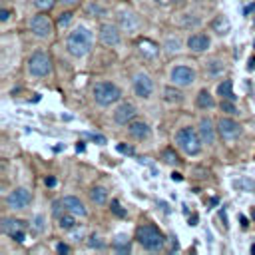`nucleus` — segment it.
I'll list each match as a JSON object with an SVG mask.
<instances>
[{
	"label": "nucleus",
	"instance_id": "obj_31",
	"mask_svg": "<svg viewBox=\"0 0 255 255\" xmlns=\"http://www.w3.org/2000/svg\"><path fill=\"white\" fill-rule=\"evenodd\" d=\"M110 209H112V213H114V215H118V217H126V215H128V211H126V209L120 205V201H116V199L112 201Z\"/></svg>",
	"mask_w": 255,
	"mask_h": 255
},
{
	"label": "nucleus",
	"instance_id": "obj_50",
	"mask_svg": "<svg viewBox=\"0 0 255 255\" xmlns=\"http://www.w3.org/2000/svg\"><path fill=\"white\" fill-rule=\"evenodd\" d=\"M239 221H241V225H243V227H245V229H247V227H249V223H247V219H245V217H243V215H241V217H239Z\"/></svg>",
	"mask_w": 255,
	"mask_h": 255
},
{
	"label": "nucleus",
	"instance_id": "obj_34",
	"mask_svg": "<svg viewBox=\"0 0 255 255\" xmlns=\"http://www.w3.org/2000/svg\"><path fill=\"white\" fill-rule=\"evenodd\" d=\"M84 137H88V139H92V141H96V143H106V137H104L102 133H92V131H84Z\"/></svg>",
	"mask_w": 255,
	"mask_h": 255
},
{
	"label": "nucleus",
	"instance_id": "obj_12",
	"mask_svg": "<svg viewBox=\"0 0 255 255\" xmlns=\"http://www.w3.org/2000/svg\"><path fill=\"white\" fill-rule=\"evenodd\" d=\"M133 92H135V96H139V98H149V96H151V92H153V82H151V78H149L145 72L135 74V78H133Z\"/></svg>",
	"mask_w": 255,
	"mask_h": 255
},
{
	"label": "nucleus",
	"instance_id": "obj_8",
	"mask_svg": "<svg viewBox=\"0 0 255 255\" xmlns=\"http://www.w3.org/2000/svg\"><path fill=\"white\" fill-rule=\"evenodd\" d=\"M217 133L227 139V141H233L241 135V126L233 120V118H219L217 120Z\"/></svg>",
	"mask_w": 255,
	"mask_h": 255
},
{
	"label": "nucleus",
	"instance_id": "obj_11",
	"mask_svg": "<svg viewBox=\"0 0 255 255\" xmlns=\"http://www.w3.org/2000/svg\"><path fill=\"white\" fill-rule=\"evenodd\" d=\"M135 116H137L135 106L129 104V102H124V104H120V106L116 108V112H114V122L120 124V126H128L129 122L135 120Z\"/></svg>",
	"mask_w": 255,
	"mask_h": 255
},
{
	"label": "nucleus",
	"instance_id": "obj_26",
	"mask_svg": "<svg viewBox=\"0 0 255 255\" xmlns=\"http://www.w3.org/2000/svg\"><path fill=\"white\" fill-rule=\"evenodd\" d=\"M112 247H114V251H118V253H129V237H128V235H118V237L114 239Z\"/></svg>",
	"mask_w": 255,
	"mask_h": 255
},
{
	"label": "nucleus",
	"instance_id": "obj_23",
	"mask_svg": "<svg viewBox=\"0 0 255 255\" xmlns=\"http://www.w3.org/2000/svg\"><path fill=\"white\" fill-rule=\"evenodd\" d=\"M58 225H60V229H64V231H72L78 223H76V215L74 213H70V211H64L60 217H58Z\"/></svg>",
	"mask_w": 255,
	"mask_h": 255
},
{
	"label": "nucleus",
	"instance_id": "obj_48",
	"mask_svg": "<svg viewBox=\"0 0 255 255\" xmlns=\"http://www.w3.org/2000/svg\"><path fill=\"white\" fill-rule=\"evenodd\" d=\"M253 10H255V2H253V4H249V6H247L243 12H245V14H249V12H253Z\"/></svg>",
	"mask_w": 255,
	"mask_h": 255
},
{
	"label": "nucleus",
	"instance_id": "obj_1",
	"mask_svg": "<svg viewBox=\"0 0 255 255\" xmlns=\"http://www.w3.org/2000/svg\"><path fill=\"white\" fill-rule=\"evenodd\" d=\"M92 42L94 36L86 26H76L66 40V50L74 56V58H84L90 50H92Z\"/></svg>",
	"mask_w": 255,
	"mask_h": 255
},
{
	"label": "nucleus",
	"instance_id": "obj_24",
	"mask_svg": "<svg viewBox=\"0 0 255 255\" xmlns=\"http://www.w3.org/2000/svg\"><path fill=\"white\" fill-rule=\"evenodd\" d=\"M90 199H92L96 205H104V203L108 201V191H106L104 187L96 185V187L90 189Z\"/></svg>",
	"mask_w": 255,
	"mask_h": 255
},
{
	"label": "nucleus",
	"instance_id": "obj_30",
	"mask_svg": "<svg viewBox=\"0 0 255 255\" xmlns=\"http://www.w3.org/2000/svg\"><path fill=\"white\" fill-rule=\"evenodd\" d=\"M72 12H62L60 16H58V28H66L70 22H72Z\"/></svg>",
	"mask_w": 255,
	"mask_h": 255
},
{
	"label": "nucleus",
	"instance_id": "obj_10",
	"mask_svg": "<svg viewBox=\"0 0 255 255\" xmlns=\"http://www.w3.org/2000/svg\"><path fill=\"white\" fill-rule=\"evenodd\" d=\"M98 36H100V42L104 44V46H118L120 44V30H118V26H114V24H110V22H104V24H100V28H98Z\"/></svg>",
	"mask_w": 255,
	"mask_h": 255
},
{
	"label": "nucleus",
	"instance_id": "obj_47",
	"mask_svg": "<svg viewBox=\"0 0 255 255\" xmlns=\"http://www.w3.org/2000/svg\"><path fill=\"white\" fill-rule=\"evenodd\" d=\"M171 179H173V181H181L183 177H181V173H175V171H173V173H171Z\"/></svg>",
	"mask_w": 255,
	"mask_h": 255
},
{
	"label": "nucleus",
	"instance_id": "obj_42",
	"mask_svg": "<svg viewBox=\"0 0 255 255\" xmlns=\"http://www.w3.org/2000/svg\"><path fill=\"white\" fill-rule=\"evenodd\" d=\"M8 18H10V12H8L6 8H0V20H2V22H6Z\"/></svg>",
	"mask_w": 255,
	"mask_h": 255
},
{
	"label": "nucleus",
	"instance_id": "obj_49",
	"mask_svg": "<svg viewBox=\"0 0 255 255\" xmlns=\"http://www.w3.org/2000/svg\"><path fill=\"white\" fill-rule=\"evenodd\" d=\"M58 2H62V4H66V6H72V4H76L78 0H58Z\"/></svg>",
	"mask_w": 255,
	"mask_h": 255
},
{
	"label": "nucleus",
	"instance_id": "obj_3",
	"mask_svg": "<svg viewBox=\"0 0 255 255\" xmlns=\"http://www.w3.org/2000/svg\"><path fill=\"white\" fill-rule=\"evenodd\" d=\"M175 143H177V147H179L183 153H187V155H197V153L201 151L203 139H201L199 131H195L193 128H181V129L175 133Z\"/></svg>",
	"mask_w": 255,
	"mask_h": 255
},
{
	"label": "nucleus",
	"instance_id": "obj_4",
	"mask_svg": "<svg viewBox=\"0 0 255 255\" xmlns=\"http://www.w3.org/2000/svg\"><path fill=\"white\" fill-rule=\"evenodd\" d=\"M92 94H94V102L98 106H112L122 98L120 88L116 84H112V82H98L94 86Z\"/></svg>",
	"mask_w": 255,
	"mask_h": 255
},
{
	"label": "nucleus",
	"instance_id": "obj_54",
	"mask_svg": "<svg viewBox=\"0 0 255 255\" xmlns=\"http://www.w3.org/2000/svg\"><path fill=\"white\" fill-rule=\"evenodd\" d=\"M253 219H255V209H253Z\"/></svg>",
	"mask_w": 255,
	"mask_h": 255
},
{
	"label": "nucleus",
	"instance_id": "obj_14",
	"mask_svg": "<svg viewBox=\"0 0 255 255\" xmlns=\"http://www.w3.org/2000/svg\"><path fill=\"white\" fill-rule=\"evenodd\" d=\"M137 52L145 58V60H153L159 54V44H155L149 38H139L137 40Z\"/></svg>",
	"mask_w": 255,
	"mask_h": 255
},
{
	"label": "nucleus",
	"instance_id": "obj_39",
	"mask_svg": "<svg viewBox=\"0 0 255 255\" xmlns=\"http://www.w3.org/2000/svg\"><path fill=\"white\" fill-rule=\"evenodd\" d=\"M10 237H12L16 243H24V239H26V235H24V229H22V231H16V233H14V235H10Z\"/></svg>",
	"mask_w": 255,
	"mask_h": 255
},
{
	"label": "nucleus",
	"instance_id": "obj_44",
	"mask_svg": "<svg viewBox=\"0 0 255 255\" xmlns=\"http://www.w3.org/2000/svg\"><path fill=\"white\" fill-rule=\"evenodd\" d=\"M44 181H46V185H48V187H54V185H56V179H54V177H46Z\"/></svg>",
	"mask_w": 255,
	"mask_h": 255
},
{
	"label": "nucleus",
	"instance_id": "obj_27",
	"mask_svg": "<svg viewBox=\"0 0 255 255\" xmlns=\"http://www.w3.org/2000/svg\"><path fill=\"white\" fill-rule=\"evenodd\" d=\"M161 159H163L165 163H169V165H175V163H179V157H177V153H175L171 147H165V149L161 151Z\"/></svg>",
	"mask_w": 255,
	"mask_h": 255
},
{
	"label": "nucleus",
	"instance_id": "obj_52",
	"mask_svg": "<svg viewBox=\"0 0 255 255\" xmlns=\"http://www.w3.org/2000/svg\"><path fill=\"white\" fill-rule=\"evenodd\" d=\"M189 223H191V225H195V223H197V215H195V213L191 215V219H189Z\"/></svg>",
	"mask_w": 255,
	"mask_h": 255
},
{
	"label": "nucleus",
	"instance_id": "obj_38",
	"mask_svg": "<svg viewBox=\"0 0 255 255\" xmlns=\"http://www.w3.org/2000/svg\"><path fill=\"white\" fill-rule=\"evenodd\" d=\"M181 24H183V26H197V24H199V18H189V16H183V18H181Z\"/></svg>",
	"mask_w": 255,
	"mask_h": 255
},
{
	"label": "nucleus",
	"instance_id": "obj_40",
	"mask_svg": "<svg viewBox=\"0 0 255 255\" xmlns=\"http://www.w3.org/2000/svg\"><path fill=\"white\" fill-rule=\"evenodd\" d=\"M88 245H90V247H98V249H100V247H104V243H102V241H98V237H96V235H92V237H90Z\"/></svg>",
	"mask_w": 255,
	"mask_h": 255
},
{
	"label": "nucleus",
	"instance_id": "obj_18",
	"mask_svg": "<svg viewBox=\"0 0 255 255\" xmlns=\"http://www.w3.org/2000/svg\"><path fill=\"white\" fill-rule=\"evenodd\" d=\"M128 131H129V135L135 137V139H145V137L149 135V126H147L145 122L133 120V122L128 124Z\"/></svg>",
	"mask_w": 255,
	"mask_h": 255
},
{
	"label": "nucleus",
	"instance_id": "obj_43",
	"mask_svg": "<svg viewBox=\"0 0 255 255\" xmlns=\"http://www.w3.org/2000/svg\"><path fill=\"white\" fill-rule=\"evenodd\" d=\"M88 12H96V14H102V8L98 4H90L88 6Z\"/></svg>",
	"mask_w": 255,
	"mask_h": 255
},
{
	"label": "nucleus",
	"instance_id": "obj_9",
	"mask_svg": "<svg viewBox=\"0 0 255 255\" xmlns=\"http://www.w3.org/2000/svg\"><path fill=\"white\" fill-rule=\"evenodd\" d=\"M169 78H171V82H173L175 86L187 88V86H191V84L195 82V72H193V68H189V66H175V68L171 70Z\"/></svg>",
	"mask_w": 255,
	"mask_h": 255
},
{
	"label": "nucleus",
	"instance_id": "obj_16",
	"mask_svg": "<svg viewBox=\"0 0 255 255\" xmlns=\"http://www.w3.org/2000/svg\"><path fill=\"white\" fill-rule=\"evenodd\" d=\"M22 229H26V221H22V219L4 217L2 223H0V231L6 233V235H14L16 231H22Z\"/></svg>",
	"mask_w": 255,
	"mask_h": 255
},
{
	"label": "nucleus",
	"instance_id": "obj_25",
	"mask_svg": "<svg viewBox=\"0 0 255 255\" xmlns=\"http://www.w3.org/2000/svg\"><path fill=\"white\" fill-rule=\"evenodd\" d=\"M163 100L169 102V104H179V102L183 100V94H181L179 90L167 86V88H163Z\"/></svg>",
	"mask_w": 255,
	"mask_h": 255
},
{
	"label": "nucleus",
	"instance_id": "obj_28",
	"mask_svg": "<svg viewBox=\"0 0 255 255\" xmlns=\"http://www.w3.org/2000/svg\"><path fill=\"white\" fill-rule=\"evenodd\" d=\"M207 72H209L211 76L221 74V72H223V62H219V60H211V62L207 64Z\"/></svg>",
	"mask_w": 255,
	"mask_h": 255
},
{
	"label": "nucleus",
	"instance_id": "obj_45",
	"mask_svg": "<svg viewBox=\"0 0 255 255\" xmlns=\"http://www.w3.org/2000/svg\"><path fill=\"white\" fill-rule=\"evenodd\" d=\"M84 149H86V145H84V141H78V143H76V151L80 153V151H84Z\"/></svg>",
	"mask_w": 255,
	"mask_h": 255
},
{
	"label": "nucleus",
	"instance_id": "obj_55",
	"mask_svg": "<svg viewBox=\"0 0 255 255\" xmlns=\"http://www.w3.org/2000/svg\"><path fill=\"white\" fill-rule=\"evenodd\" d=\"M253 46H255V44H253Z\"/></svg>",
	"mask_w": 255,
	"mask_h": 255
},
{
	"label": "nucleus",
	"instance_id": "obj_53",
	"mask_svg": "<svg viewBox=\"0 0 255 255\" xmlns=\"http://www.w3.org/2000/svg\"><path fill=\"white\" fill-rule=\"evenodd\" d=\"M251 253H253V255H255V245H251Z\"/></svg>",
	"mask_w": 255,
	"mask_h": 255
},
{
	"label": "nucleus",
	"instance_id": "obj_46",
	"mask_svg": "<svg viewBox=\"0 0 255 255\" xmlns=\"http://www.w3.org/2000/svg\"><path fill=\"white\" fill-rule=\"evenodd\" d=\"M173 0H155V4H159V6H169Z\"/></svg>",
	"mask_w": 255,
	"mask_h": 255
},
{
	"label": "nucleus",
	"instance_id": "obj_32",
	"mask_svg": "<svg viewBox=\"0 0 255 255\" xmlns=\"http://www.w3.org/2000/svg\"><path fill=\"white\" fill-rule=\"evenodd\" d=\"M32 231L34 233H42L44 231V215H36L32 221Z\"/></svg>",
	"mask_w": 255,
	"mask_h": 255
},
{
	"label": "nucleus",
	"instance_id": "obj_36",
	"mask_svg": "<svg viewBox=\"0 0 255 255\" xmlns=\"http://www.w3.org/2000/svg\"><path fill=\"white\" fill-rule=\"evenodd\" d=\"M116 149H118L120 153H124V155H133V151H135V149H133L131 145H128V143H118Z\"/></svg>",
	"mask_w": 255,
	"mask_h": 255
},
{
	"label": "nucleus",
	"instance_id": "obj_13",
	"mask_svg": "<svg viewBox=\"0 0 255 255\" xmlns=\"http://www.w3.org/2000/svg\"><path fill=\"white\" fill-rule=\"evenodd\" d=\"M209 46H211V40H209V36H207V34L197 32V34H191V36L187 38V48H189L191 52H195V54L205 52Z\"/></svg>",
	"mask_w": 255,
	"mask_h": 255
},
{
	"label": "nucleus",
	"instance_id": "obj_51",
	"mask_svg": "<svg viewBox=\"0 0 255 255\" xmlns=\"http://www.w3.org/2000/svg\"><path fill=\"white\" fill-rule=\"evenodd\" d=\"M253 68H255V58H251L249 64H247V70H253Z\"/></svg>",
	"mask_w": 255,
	"mask_h": 255
},
{
	"label": "nucleus",
	"instance_id": "obj_41",
	"mask_svg": "<svg viewBox=\"0 0 255 255\" xmlns=\"http://www.w3.org/2000/svg\"><path fill=\"white\" fill-rule=\"evenodd\" d=\"M56 251L62 253V255H66V253H70V247H68L66 243H58V245H56Z\"/></svg>",
	"mask_w": 255,
	"mask_h": 255
},
{
	"label": "nucleus",
	"instance_id": "obj_19",
	"mask_svg": "<svg viewBox=\"0 0 255 255\" xmlns=\"http://www.w3.org/2000/svg\"><path fill=\"white\" fill-rule=\"evenodd\" d=\"M64 205H66V211H70V213H74V215H80V217H84L88 211H86V207H84V203L76 197V195H66L64 199Z\"/></svg>",
	"mask_w": 255,
	"mask_h": 255
},
{
	"label": "nucleus",
	"instance_id": "obj_7",
	"mask_svg": "<svg viewBox=\"0 0 255 255\" xmlns=\"http://www.w3.org/2000/svg\"><path fill=\"white\" fill-rule=\"evenodd\" d=\"M30 203H32V193L26 187H16L6 197V205L10 209H26Z\"/></svg>",
	"mask_w": 255,
	"mask_h": 255
},
{
	"label": "nucleus",
	"instance_id": "obj_22",
	"mask_svg": "<svg viewBox=\"0 0 255 255\" xmlns=\"http://www.w3.org/2000/svg\"><path fill=\"white\" fill-rule=\"evenodd\" d=\"M195 104H197V108H201V110H211V108L215 106V100H213V96H211L207 90H201V92L197 94V98H195Z\"/></svg>",
	"mask_w": 255,
	"mask_h": 255
},
{
	"label": "nucleus",
	"instance_id": "obj_17",
	"mask_svg": "<svg viewBox=\"0 0 255 255\" xmlns=\"http://www.w3.org/2000/svg\"><path fill=\"white\" fill-rule=\"evenodd\" d=\"M118 22H120V26H122L124 30H128V32H133V30H137V26H139V18H137L133 12H120V14H118Z\"/></svg>",
	"mask_w": 255,
	"mask_h": 255
},
{
	"label": "nucleus",
	"instance_id": "obj_33",
	"mask_svg": "<svg viewBox=\"0 0 255 255\" xmlns=\"http://www.w3.org/2000/svg\"><path fill=\"white\" fill-rule=\"evenodd\" d=\"M54 4H56V0H34V6H36L38 10H42V12L50 10Z\"/></svg>",
	"mask_w": 255,
	"mask_h": 255
},
{
	"label": "nucleus",
	"instance_id": "obj_5",
	"mask_svg": "<svg viewBox=\"0 0 255 255\" xmlns=\"http://www.w3.org/2000/svg\"><path fill=\"white\" fill-rule=\"evenodd\" d=\"M28 72L36 78H44L52 72V58L44 52V50H38L30 56L28 60Z\"/></svg>",
	"mask_w": 255,
	"mask_h": 255
},
{
	"label": "nucleus",
	"instance_id": "obj_6",
	"mask_svg": "<svg viewBox=\"0 0 255 255\" xmlns=\"http://www.w3.org/2000/svg\"><path fill=\"white\" fill-rule=\"evenodd\" d=\"M30 30H32V34H34L36 38L46 40V38L52 36L54 24H52V20H50L46 14L40 12V14H34V16L30 18Z\"/></svg>",
	"mask_w": 255,
	"mask_h": 255
},
{
	"label": "nucleus",
	"instance_id": "obj_2",
	"mask_svg": "<svg viewBox=\"0 0 255 255\" xmlns=\"http://www.w3.org/2000/svg\"><path fill=\"white\" fill-rule=\"evenodd\" d=\"M135 239L147 251H159V249H163V243H165V235L153 223L139 225L137 231H135Z\"/></svg>",
	"mask_w": 255,
	"mask_h": 255
},
{
	"label": "nucleus",
	"instance_id": "obj_37",
	"mask_svg": "<svg viewBox=\"0 0 255 255\" xmlns=\"http://www.w3.org/2000/svg\"><path fill=\"white\" fill-rule=\"evenodd\" d=\"M165 50H167L169 54L177 52V50H179V40H177V38H175V40H167V44H165Z\"/></svg>",
	"mask_w": 255,
	"mask_h": 255
},
{
	"label": "nucleus",
	"instance_id": "obj_20",
	"mask_svg": "<svg viewBox=\"0 0 255 255\" xmlns=\"http://www.w3.org/2000/svg\"><path fill=\"white\" fill-rule=\"evenodd\" d=\"M211 30H213L215 34H219V36H225V34L231 30V22H229V18L223 16V14L215 16L213 22H211Z\"/></svg>",
	"mask_w": 255,
	"mask_h": 255
},
{
	"label": "nucleus",
	"instance_id": "obj_29",
	"mask_svg": "<svg viewBox=\"0 0 255 255\" xmlns=\"http://www.w3.org/2000/svg\"><path fill=\"white\" fill-rule=\"evenodd\" d=\"M221 112H225V114H229V116L239 114V112H237V108L233 106V102H231V100H221Z\"/></svg>",
	"mask_w": 255,
	"mask_h": 255
},
{
	"label": "nucleus",
	"instance_id": "obj_21",
	"mask_svg": "<svg viewBox=\"0 0 255 255\" xmlns=\"http://www.w3.org/2000/svg\"><path fill=\"white\" fill-rule=\"evenodd\" d=\"M217 94L221 96V100H231V102L237 100V96L233 94V84H231V80H223V82L217 86Z\"/></svg>",
	"mask_w": 255,
	"mask_h": 255
},
{
	"label": "nucleus",
	"instance_id": "obj_35",
	"mask_svg": "<svg viewBox=\"0 0 255 255\" xmlns=\"http://www.w3.org/2000/svg\"><path fill=\"white\" fill-rule=\"evenodd\" d=\"M62 209H66L64 201H62V199H56V201L52 203V213H54L56 217H60V215H62Z\"/></svg>",
	"mask_w": 255,
	"mask_h": 255
},
{
	"label": "nucleus",
	"instance_id": "obj_15",
	"mask_svg": "<svg viewBox=\"0 0 255 255\" xmlns=\"http://www.w3.org/2000/svg\"><path fill=\"white\" fill-rule=\"evenodd\" d=\"M215 129H217V128H213V122H211L209 118H201L197 131H199L203 143H213V141H215Z\"/></svg>",
	"mask_w": 255,
	"mask_h": 255
}]
</instances>
